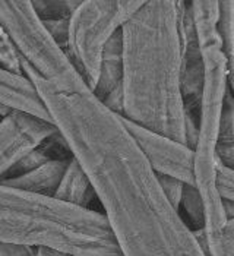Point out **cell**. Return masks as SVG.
<instances>
[{"mask_svg": "<svg viewBox=\"0 0 234 256\" xmlns=\"http://www.w3.org/2000/svg\"><path fill=\"white\" fill-rule=\"evenodd\" d=\"M120 37L122 118L186 144V112L180 91L178 2L144 0L122 26Z\"/></svg>", "mask_w": 234, "mask_h": 256, "instance_id": "cell-2", "label": "cell"}, {"mask_svg": "<svg viewBox=\"0 0 234 256\" xmlns=\"http://www.w3.org/2000/svg\"><path fill=\"white\" fill-rule=\"evenodd\" d=\"M92 196L96 195L90 180L84 173L78 161L72 157L64 168V173L60 178L53 199L70 206L91 210L90 204L92 200Z\"/></svg>", "mask_w": 234, "mask_h": 256, "instance_id": "cell-9", "label": "cell"}, {"mask_svg": "<svg viewBox=\"0 0 234 256\" xmlns=\"http://www.w3.org/2000/svg\"><path fill=\"white\" fill-rule=\"evenodd\" d=\"M32 252L34 248L31 246L0 242V256H32Z\"/></svg>", "mask_w": 234, "mask_h": 256, "instance_id": "cell-18", "label": "cell"}, {"mask_svg": "<svg viewBox=\"0 0 234 256\" xmlns=\"http://www.w3.org/2000/svg\"><path fill=\"white\" fill-rule=\"evenodd\" d=\"M214 184L218 196L222 200L234 202V170L218 160L215 161Z\"/></svg>", "mask_w": 234, "mask_h": 256, "instance_id": "cell-16", "label": "cell"}, {"mask_svg": "<svg viewBox=\"0 0 234 256\" xmlns=\"http://www.w3.org/2000/svg\"><path fill=\"white\" fill-rule=\"evenodd\" d=\"M22 75L90 180L120 256H208L122 118L104 107L74 64L40 76L22 63Z\"/></svg>", "mask_w": 234, "mask_h": 256, "instance_id": "cell-1", "label": "cell"}, {"mask_svg": "<svg viewBox=\"0 0 234 256\" xmlns=\"http://www.w3.org/2000/svg\"><path fill=\"white\" fill-rule=\"evenodd\" d=\"M216 160L228 167L234 164V101L232 97V91L228 90L222 112L220 118V129H218V139L215 146Z\"/></svg>", "mask_w": 234, "mask_h": 256, "instance_id": "cell-11", "label": "cell"}, {"mask_svg": "<svg viewBox=\"0 0 234 256\" xmlns=\"http://www.w3.org/2000/svg\"><path fill=\"white\" fill-rule=\"evenodd\" d=\"M79 2H32V8L41 20H66Z\"/></svg>", "mask_w": 234, "mask_h": 256, "instance_id": "cell-15", "label": "cell"}, {"mask_svg": "<svg viewBox=\"0 0 234 256\" xmlns=\"http://www.w3.org/2000/svg\"><path fill=\"white\" fill-rule=\"evenodd\" d=\"M69 160H48L32 170L4 178L0 184L30 195L53 199Z\"/></svg>", "mask_w": 234, "mask_h": 256, "instance_id": "cell-7", "label": "cell"}, {"mask_svg": "<svg viewBox=\"0 0 234 256\" xmlns=\"http://www.w3.org/2000/svg\"><path fill=\"white\" fill-rule=\"evenodd\" d=\"M144 0H82L69 16L66 54L92 91L104 46Z\"/></svg>", "mask_w": 234, "mask_h": 256, "instance_id": "cell-4", "label": "cell"}, {"mask_svg": "<svg viewBox=\"0 0 234 256\" xmlns=\"http://www.w3.org/2000/svg\"><path fill=\"white\" fill-rule=\"evenodd\" d=\"M10 110H12V108H8V107H4V106H2V104H0V120L4 118Z\"/></svg>", "mask_w": 234, "mask_h": 256, "instance_id": "cell-20", "label": "cell"}, {"mask_svg": "<svg viewBox=\"0 0 234 256\" xmlns=\"http://www.w3.org/2000/svg\"><path fill=\"white\" fill-rule=\"evenodd\" d=\"M216 31L222 44V52L228 63L230 85L233 84L234 69V2L222 0L218 2V20Z\"/></svg>", "mask_w": 234, "mask_h": 256, "instance_id": "cell-12", "label": "cell"}, {"mask_svg": "<svg viewBox=\"0 0 234 256\" xmlns=\"http://www.w3.org/2000/svg\"><path fill=\"white\" fill-rule=\"evenodd\" d=\"M32 256H68L64 252L53 249V248H47V246H37L34 248Z\"/></svg>", "mask_w": 234, "mask_h": 256, "instance_id": "cell-19", "label": "cell"}, {"mask_svg": "<svg viewBox=\"0 0 234 256\" xmlns=\"http://www.w3.org/2000/svg\"><path fill=\"white\" fill-rule=\"evenodd\" d=\"M0 69L14 75H22V60L9 34L0 25Z\"/></svg>", "mask_w": 234, "mask_h": 256, "instance_id": "cell-14", "label": "cell"}, {"mask_svg": "<svg viewBox=\"0 0 234 256\" xmlns=\"http://www.w3.org/2000/svg\"><path fill=\"white\" fill-rule=\"evenodd\" d=\"M0 104L8 108L22 110L46 120L52 118L44 108L38 94L25 76L0 69Z\"/></svg>", "mask_w": 234, "mask_h": 256, "instance_id": "cell-8", "label": "cell"}, {"mask_svg": "<svg viewBox=\"0 0 234 256\" xmlns=\"http://www.w3.org/2000/svg\"><path fill=\"white\" fill-rule=\"evenodd\" d=\"M122 76H123V59H122V37L118 31L104 46L100 69H98V78L96 86L92 88V94L100 101H102L110 92H113L122 85Z\"/></svg>", "mask_w": 234, "mask_h": 256, "instance_id": "cell-10", "label": "cell"}, {"mask_svg": "<svg viewBox=\"0 0 234 256\" xmlns=\"http://www.w3.org/2000/svg\"><path fill=\"white\" fill-rule=\"evenodd\" d=\"M56 135L53 122L12 108L0 120V183L28 154Z\"/></svg>", "mask_w": 234, "mask_h": 256, "instance_id": "cell-5", "label": "cell"}, {"mask_svg": "<svg viewBox=\"0 0 234 256\" xmlns=\"http://www.w3.org/2000/svg\"><path fill=\"white\" fill-rule=\"evenodd\" d=\"M190 12L204 60V88L194 145V184L204 204V227L195 233L208 256H234V218L226 216L214 184L220 118L230 90L228 63L216 31L218 0L190 2Z\"/></svg>", "mask_w": 234, "mask_h": 256, "instance_id": "cell-3", "label": "cell"}, {"mask_svg": "<svg viewBox=\"0 0 234 256\" xmlns=\"http://www.w3.org/2000/svg\"><path fill=\"white\" fill-rule=\"evenodd\" d=\"M68 256H72V255H68Z\"/></svg>", "mask_w": 234, "mask_h": 256, "instance_id": "cell-21", "label": "cell"}, {"mask_svg": "<svg viewBox=\"0 0 234 256\" xmlns=\"http://www.w3.org/2000/svg\"><path fill=\"white\" fill-rule=\"evenodd\" d=\"M178 212L183 218L186 216L189 222V228L192 232H199L204 227V204L199 192L194 184H184L182 200L178 205Z\"/></svg>", "mask_w": 234, "mask_h": 256, "instance_id": "cell-13", "label": "cell"}, {"mask_svg": "<svg viewBox=\"0 0 234 256\" xmlns=\"http://www.w3.org/2000/svg\"><path fill=\"white\" fill-rule=\"evenodd\" d=\"M122 122L156 174L178 178L184 184H194V150L189 145L145 129L126 118H122Z\"/></svg>", "mask_w": 234, "mask_h": 256, "instance_id": "cell-6", "label": "cell"}, {"mask_svg": "<svg viewBox=\"0 0 234 256\" xmlns=\"http://www.w3.org/2000/svg\"><path fill=\"white\" fill-rule=\"evenodd\" d=\"M156 178H158V183H160V188H161L164 196L167 198V200L170 202V205L174 208L176 211H178V205L182 200L184 183L180 182L178 178L164 176V174H156Z\"/></svg>", "mask_w": 234, "mask_h": 256, "instance_id": "cell-17", "label": "cell"}]
</instances>
